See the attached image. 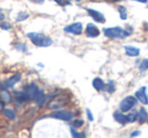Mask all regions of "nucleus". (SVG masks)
Listing matches in <instances>:
<instances>
[{
    "instance_id": "f257e3e1",
    "label": "nucleus",
    "mask_w": 148,
    "mask_h": 138,
    "mask_svg": "<svg viewBox=\"0 0 148 138\" xmlns=\"http://www.w3.org/2000/svg\"><path fill=\"white\" fill-rule=\"evenodd\" d=\"M27 37L32 41L34 45L38 46V47H49L53 44V40L50 37L43 34L39 33H29Z\"/></svg>"
},
{
    "instance_id": "f03ea898",
    "label": "nucleus",
    "mask_w": 148,
    "mask_h": 138,
    "mask_svg": "<svg viewBox=\"0 0 148 138\" xmlns=\"http://www.w3.org/2000/svg\"><path fill=\"white\" fill-rule=\"evenodd\" d=\"M105 36L108 38H113V39H124V38L128 37L130 35L129 32L126 30L121 29L120 27H108V29L103 30Z\"/></svg>"
},
{
    "instance_id": "7ed1b4c3",
    "label": "nucleus",
    "mask_w": 148,
    "mask_h": 138,
    "mask_svg": "<svg viewBox=\"0 0 148 138\" xmlns=\"http://www.w3.org/2000/svg\"><path fill=\"white\" fill-rule=\"evenodd\" d=\"M67 102H68L67 97H65V95H57L55 99L50 101V103L48 104V108L51 110L60 109V108L64 107L67 104Z\"/></svg>"
},
{
    "instance_id": "20e7f679",
    "label": "nucleus",
    "mask_w": 148,
    "mask_h": 138,
    "mask_svg": "<svg viewBox=\"0 0 148 138\" xmlns=\"http://www.w3.org/2000/svg\"><path fill=\"white\" fill-rule=\"evenodd\" d=\"M136 103H137L136 97H132V95L126 97L120 104V110H121V112H129L132 108L135 107Z\"/></svg>"
},
{
    "instance_id": "39448f33",
    "label": "nucleus",
    "mask_w": 148,
    "mask_h": 138,
    "mask_svg": "<svg viewBox=\"0 0 148 138\" xmlns=\"http://www.w3.org/2000/svg\"><path fill=\"white\" fill-rule=\"evenodd\" d=\"M51 117L55 118V119L63 120V121H69L73 117V114L69 111H66V110H60V111H56L52 113Z\"/></svg>"
},
{
    "instance_id": "423d86ee",
    "label": "nucleus",
    "mask_w": 148,
    "mask_h": 138,
    "mask_svg": "<svg viewBox=\"0 0 148 138\" xmlns=\"http://www.w3.org/2000/svg\"><path fill=\"white\" fill-rule=\"evenodd\" d=\"M64 31L66 33H69V34H73V35H80L82 33V25L81 23H72V25H68L64 29Z\"/></svg>"
},
{
    "instance_id": "0eeeda50",
    "label": "nucleus",
    "mask_w": 148,
    "mask_h": 138,
    "mask_svg": "<svg viewBox=\"0 0 148 138\" xmlns=\"http://www.w3.org/2000/svg\"><path fill=\"white\" fill-rule=\"evenodd\" d=\"M135 97H136V99L139 102H141L143 105H148V97H147V93H146L145 87H142L141 89H138L135 93Z\"/></svg>"
},
{
    "instance_id": "6e6552de",
    "label": "nucleus",
    "mask_w": 148,
    "mask_h": 138,
    "mask_svg": "<svg viewBox=\"0 0 148 138\" xmlns=\"http://www.w3.org/2000/svg\"><path fill=\"white\" fill-rule=\"evenodd\" d=\"M87 12H88V14L90 15L95 21H97V23H105L106 21L105 15H103V13L99 12V11L89 8V9H87Z\"/></svg>"
},
{
    "instance_id": "1a4fd4ad",
    "label": "nucleus",
    "mask_w": 148,
    "mask_h": 138,
    "mask_svg": "<svg viewBox=\"0 0 148 138\" xmlns=\"http://www.w3.org/2000/svg\"><path fill=\"white\" fill-rule=\"evenodd\" d=\"M38 91H39V87H38L36 83H31V84H29L27 87H25V93H27V95H29V100L31 99L34 100V97H36Z\"/></svg>"
},
{
    "instance_id": "9d476101",
    "label": "nucleus",
    "mask_w": 148,
    "mask_h": 138,
    "mask_svg": "<svg viewBox=\"0 0 148 138\" xmlns=\"http://www.w3.org/2000/svg\"><path fill=\"white\" fill-rule=\"evenodd\" d=\"M86 35L89 38H95L99 36V31L93 23H88L86 27Z\"/></svg>"
},
{
    "instance_id": "9b49d317",
    "label": "nucleus",
    "mask_w": 148,
    "mask_h": 138,
    "mask_svg": "<svg viewBox=\"0 0 148 138\" xmlns=\"http://www.w3.org/2000/svg\"><path fill=\"white\" fill-rule=\"evenodd\" d=\"M0 101H2L4 104H9L12 101V97H11L10 93L6 89H1L0 91Z\"/></svg>"
},
{
    "instance_id": "f8f14e48",
    "label": "nucleus",
    "mask_w": 148,
    "mask_h": 138,
    "mask_svg": "<svg viewBox=\"0 0 148 138\" xmlns=\"http://www.w3.org/2000/svg\"><path fill=\"white\" fill-rule=\"evenodd\" d=\"M125 51L126 54L130 57H137L140 54V50L136 47H133V46H126Z\"/></svg>"
},
{
    "instance_id": "ddd939ff",
    "label": "nucleus",
    "mask_w": 148,
    "mask_h": 138,
    "mask_svg": "<svg viewBox=\"0 0 148 138\" xmlns=\"http://www.w3.org/2000/svg\"><path fill=\"white\" fill-rule=\"evenodd\" d=\"M14 97L18 103H27L29 100V95H27V93H23V91H15L14 93Z\"/></svg>"
},
{
    "instance_id": "4468645a",
    "label": "nucleus",
    "mask_w": 148,
    "mask_h": 138,
    "mask_svg": "<svg viewBox=\"0 0 148 138\" xmlns=\"http://www.w3.org/2000/svg\"><path fill=\"white\" fill-rule=\"evenodd\" d=\"M19 80H21V74H19V73H16V74H14L13 76H11L10 78L7 79V80L5 81V87H12L13 85H14L16 82H18Z\"/></svg>"
},
{
    "instance_id": "2eb2a0df",
    "label": "nucleus",
    "mask_w": 148,
    "mask_h": 138,
    "mask_svg": "<svg viewBox=\"0 0 148 138\" xmlns=\"http://www.w3.org/2000/svg\"><path fill=\"white\" fill-rule=\"evenodd\" d=\"M114 119H115L118 123L122 124V125H125V124L128 122L127 116H125L124 114H122L121 112H116V113L114 114Z\"/></svg>"
},
{
    "instance_id": "dca6fc26",
    "label": "nucleus",
    "mask_w": 148,
    "mask_h": 138,
    "mask_svg": "<svg viewBox=\"0 0 148 138\" xmlns=\"http://www.w3.org/2000/svg\"><path fill=\"white\" fill-rule=\"evenodd\" d=\"M92 85H93V87H95L97 91H103V89H105V82H103V80H101V78H95L93 79V81H92Z\"/></svg>"
},
{
    "instance_id": "f3484780",
    "label": "nucleus",
    "mask_w": 148,
    "mask_h": 138,
    "mask_svg": "<svg viewBox=\"0 0 148 138\" xmlns=\"http://www.w3.org/2000/svg\"><path fill=\"white\" fill-rule=\"evenodd\" d=\"M148 119V114H147V111H146L144 108H141L138 113V120H139L140 123H144L146 120Z\"/></svg>"
},
{
    "instance_id": "a211bd4d",
    "label": "nucleus",
    "mask_w": 148,
    "mask_h": 138,
    "mask_svg": "<svg viewBox=\"0 0 148 138\" xmlns=\"http://www.w3.org/2000/svg\"><path fill=\"white\" fill-rule=\"evenodd\" d=\"M4 116L7 117L9 120H13L15 119V113L10 109H5L4 110Z\"/></svg>"
},
{
    "instance_id": "6ab92c4d",
    "label": "nucleus",
    "mask_w": 148,
    "mask_h": 138,
    "mask_svg": "<svg viewBox=\"0 0 148 138\" xmlns=\"http://www.w3.org/2000/svg\"><path fill=\"white\" fill-rule=\"evenodd\" d=\"M147 69H148V59H143L139 65V70L141 72H143V71H146Z\"/></svg>"
},
{
    "instance_id": "aec40b11",
    "label": "nucleus",
    "mask_w": 148,
    "mask_h": 138,
    "mask_svg": "<svg viewBox=\"0 0 148 138\" xmlns=\"http://www.w3.org/2000/svg\"><path fill=\"white\" fill-rule=\"evenodd\" d=\"M119 12H120V17L121 19H127V9L125 8L124 6H119Z\"/></svg>"
},
{
    "instance_id": "412c9836",
    "label": "nucleus",
    "mask_w": 148,
    "mask_h": 138,
    "mask_svg": "<svg viewBox=\"0 0 148 138\" xmlns=\"http://www.w3.org/2000/svg\"><path fill=\"white\" fill-rule=\"evenodd\" d=\"M127 119H128V122H130V123H133V122H135L136 120L138 119V114L136 113V112H133V113L128 114Z\"/></svg>"
},
{
    "instance_id": "4be33fe9",
    "label": "nucleus",
    "mask_w": 148,
    "mask_h": 138,
    "mask_svg": "<svg viewBox=\"0 0 148 138\" xmlns=\"http://www.w3.org/2000/svg\"><path fill=\"white\" fill-rule=\"evenodd\" d=\"M27 17H29V13L25 12V11H21V12L18 13V15H17L16 21H25Z\"/></svg>"
},
{
    "instance_id": "5701e85b",
    "label": "nucleus",
    "mask_w": 148,
    "mask_h": 138,
    "mask_svg": "<svg viewBox=\"0 0 148 138\" xmlns=\"http://www.w3.org/2000/svg\"><path fill=\"white\" fill-rule=\"evenodd\" d=\"M44 97H45V93H44V91H39L37 95H36V97H34V101H35L36 103H39V102L41 101Z\"/></svg>"
},
{
    "instance_id": "b1692460",
    "label": "nucleus",
    "mask_w": 148,
    "mask_h": 138,
    "mask_svg": "<svg viewBox=\"0 0 148 138\" xmlns=\"http://www.w3.org/2000/svg\"><path fill=\"white\" fill-rule=\"evenodd\" d=\"M114 91H115V85H114V82L113 81H109V83H108V87H107V91L110 93H112Z\"/></svg>"
},
{
    "instance_id": "393cba45",
    "label": "nucleus",
    "mask_w": 148,
    "mask_h": 138,
    "mask_svg": "<svg viewBox=\"0 0 148 138\" xmlns=\"http://www.w3.org/2000/svg\"><path fill=\"white\" fill-rule=\"evenodd\" d=\"M71 135L73 136V137H76V138H79V137H84V134H80L79 132H76L74 129H72L71 128Z\"/></svg>"
},
{
    "instance_id": "a878e982",
    "label": "nucleus",
    "mask_w": 148,
    "mask_h": 138,
    "mask_svg": "<svg viewBox=\"0 0 148 138\" xmlns=\"http://www.w3.org/2000/svg\"><path fill=\"white\" fill-rule=\"evenodd\" d=\"M72 125L74 126V127H80V126L83 125V121L80 119H77V120H74L73 123H72Z\"/></svg>"
},
{
    "instance_id": "bb28decb",
    "label": "nucleus",
    "mask_w": 148,
    "mask_h": 138,
    "mask_svg": "<svg viewBox=\"0 0 148 138\" xmlns=\"http://www.w3.org/2000/svg\"><path fill=\"white\" fill-rule=\"evenodd\" d=\"M54 1L59 5H61V6H65V5L68 4V1H66V0H54Z\"/></svg>"
},
{
    "instance_id": "cd10ccee",
    "label": "nucleus",
    "mask_w": 148,
    "mask_h": 138,
    "mask_svg": "<svg viewBox=\"0 0 148 138\" xmlns=\"http://www.w3.org/2000/svg\"><path fill=\"white\" fill-rule=\"evenodd\" d=\"M86 115H87V118L89 119V121H93V116H92V113L89 109H86Z\"/></svg>"
},
{
    "instance_id": "c85d7f7f",
    "label": "nucleus",
    "mask_w": 148,
    "mask_h": 138,
    "mask_svg": "<svg viewBox=\"0 0 148 138\" xmlns=\"http://www.w3.org/2000/svg\"><path fill=\"white\" fill-rule=\"evenodd\" d=\"M1 27H2L3 30H8V29H10V25H9V23H4V25H1Z\"/></svg>"
},
{
    "instance_id": "c756f323",
    "label": "nucleus",
    "mask_w": 148,
    "mask_h": 138,
    "mask_svg": "<svg viewBox=\"0 0 148 138\" xmlns=\"http://www.w3.org/2000/svg\"><path fill=\"white\" fill-rule=\"evenodd\" d=\"M3 109H4V103L2 101H0V113L3 111Z\"/></svg>"
},
{
    "instance_id": "7c9ffc66",
    "label": "nucleus",
    "mask_w": 148,
    "mask_h": 138,
    "mask_svg": "<svg viewBox=\"0 0 148 138\" xmlns=\"http://www.w3.org/2000/svg\"><path fill=\"white\" fill-rule=\"evenodd\" d=\"M140 133H141V131H134L133 133L131 134V137H134V136H138Z\"/></svg>"
},
{
    "instance_id": "2f4dec72",
    "label": "nucleus",
    "mask_w": 148,
    "mask_h": 138,
    "mask_svg": "<svg viewBox=\"0 0 148 138\" xmlns=\"http://www.w3.org/2000/svg\"><path fill=\"white\" fill-rule=\"evenodd\" d=\"M5 19V16H4V14H3L2 12H1V11H0V21H2L3 19Z\"/></svg>"
},
{
    "instance_id": "473e14b6",
    "label": "nucleus",
    "mask_w": 148,
    "mask_h": 138,
    "mask_svg": "<svg viewBox=\"0 0 148 138\" xmlns=\"http://www.w3.org/2000/svg\"><path fill=\"white\" fill-rule=\"evenodd\" d=\"M136 1H138V2H140V3H147L148 2V0H136Z\"/></svg>"
},
{
    "instance_id": "72a5a7b5",
    "label": "nucleus",
    "mask_w": 148,
    "mask_h": 138,
    "mask_svg": "<svg viewBox=\"0 0 148 138\" xmlns=\"http://www.w3.org/2000/svg\"><path fill=\"white\" fill-rule=\"evenodd\" d=\"M76 1H81V0H76Z\"/></svg>"
},
{
    "instance_id": "f704fd0d",
    "label": "nucleus",
    "mask_w": 148,
    "mask_h": 138,
    "mask_svg": "<svg viewBox=\"0 0 148 138\" xmlns=\"http://www.w3.org/2000/svg\"><path fill=\"white\" fill-rule=\"evenodd\" d=\"M147 122H148V119H147Z\"/></svg>"
}]
</instances>
